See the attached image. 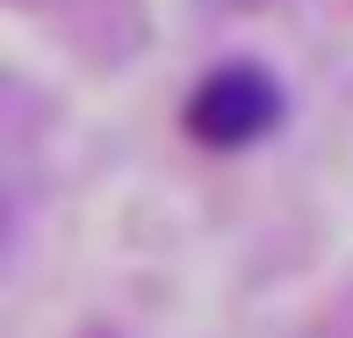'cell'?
Masks as SVG:
<instances>
[{
	"label": "cell",
	"mask_w": 353,
	"mask_h": 338,
	"mask_svg": "<svg viewBox=\"0 0 353 338\" xmlns=\"http://www.w3.org/2000/svg\"><path fill=\"white\" fill-rule=\"evenodd\" d=\"M274 123H281V87L260 65H216L188 101V130L216 151H238V144L267 137Z\"/></svg>",
	"instance_id": "1"
}]
</instances>
